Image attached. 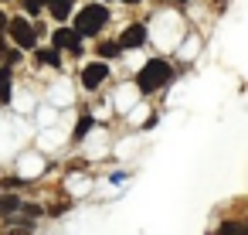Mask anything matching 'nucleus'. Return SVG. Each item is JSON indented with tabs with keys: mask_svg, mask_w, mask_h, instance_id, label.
<instances>
[{
	"mask_svg": "<svg viewBox=\"0 0 248 235\" xmlns=\"http://www.w3.org/2000/svg\"><path fill=\"white\" fill-rule=\"evenodd\" d=\"M170 75H173V68H170L163 58H153V62H146L143 72L136 75V85H140V92H156V89H163V85L170 82Z\"/></svg>",
	"mask_w": 248,
	"mask_h": 235,
	"instance_id": "obj_1",
	"label": "nucleus"
},
{
	"mask_svg": "<svg viewBox=\"0 0 248 235\" xmlns=\"http://www.w3.org/2000/svg\"><path fill=\"white\" fill-rule=\"evenodd\" d=\"M106 21H109V14H106V7H102V4H89L85 11H78V21H75V31L89 38V34H99Z\"/></svg>",
	"mask_w": 248,
	"mask_h": 235,
	"instance_id": "obj_2",
	"label": "nucleus"
},
{
	"mask_svg": "<svg viewBox=\"0 0 248 235\" xmlns=\"http://www.w3.org/2000/svg\"><path fill=\"white\" fill-rule=\"evenodd\" d=\"M7 31H11V38H14L21 48H34V28H31L24 17H14V21H7Z\"/></svg>",
	"mask_w": 248,
	"mask_h": 235,
	"instance_id": "obj_3",
	"label": "nucleus"
},
{
	"mask_svg": "<svg viewBox=\"0 0 248 235\" xmlns=\"http://www.w3.org/2000/svg\"><path fill=\"white\" fill-rule=\"evenodd\" d=\"M51 41H55V48H68L72 55H82V34L75 28H58Z\"/></svg>",
	"mask_w": 248,
	"mask_h": 235,
	"instance_id": "obj_4",
	"label": "nucleus"
},
{
	"mask_svg": "<svg viewBox=\"0 0 248 235\" xmlns=\"http://www.w3.org/2000/svg\"><path fill=\"white\" fill-rule=\"evenodd\" d=\"M146 45V28L143 24H129L126 31H123V38H119V48L126 51V48H143Z\"/></svg>",
	"mask_w": 248,
	"mask_h": 235,
	"instance_id": "obj_5",
	"label": "nucleus"
},
{
	"mask_svg": "<svg viewBox=\"0 0 248 235\" xmlns=\"http://www.w3.org/2000/svg\"><path fill=\"white\" fill-rule=\"evenodd\" d=\"M106 75H109V68H106L102 62H92V65L82 68V85H85V89H99Z\"/></svg>",
	"mask_w": 248,
	"mask_h": 235,
	"instance_id": "obj_6",
	"label": "nucleus"
},
{
	"mask_svg": "<svg viewBox=\"0 0 248 235\" xmlns=\"http://www.w3.org/2000/svg\"><path fill=\"white\" fill-rule=\"evenodd\" d=\"M48 4V11L55 14V21H65L68 14H72V0H45Z\"/></svg>",
	"mask_w": 248,
	"mask_h": 235,
	"instance_id": "obj_7",
	"label": "nucleus"
},
{
	"mask_svg": "<svg viewBox=\"0 0 248 235\" xmlns=\"http://www.w3.org/2000/svg\"><path fill=\"white\" fill-rule=\"evenodd\" d=\"M0 102H11V72L0 68Z\"/></svg>",
	"mask_w": 248,
	"mask_h": 235,
	"instance_id": "obj_8",
	"label": "nucleus"
},
{
	"mask_svg": "<svg viewBox=\"0 0 248 235\" xmlns=\"http://www.w3.org/2000/svg\"><path fill=\"white\" fill-rule=\"evenodd\" d=\"M38 62H41V65H55V68H62V55H58V51H51V48L38 51Z\"/></svg>",
	"mask_w": 248,
	"mask_h": 235,
	"instance_id": "obj_9",
	"label": "nucleus"
},
{
	"mask_svg": "<svg viewBox=\"0 0 248 235\" xmlns=\"http://www.w3.org/2000/svg\"><path fill=\"white\" fill-rule=\"evenodd\" d=\"M21 208V201L14 198V194H0V215H11V211H17Z\"/></svg>",
	"mask_w": 248,
	"mask_h": 235,
	"instance_id": "obj_10",
	"label": "nucleus"
},
{
	"mask_svg": "<svg viewBox=\"0 0 248 235\" xmlns=\"http://www.w3.org/2000/svg\"><path fill=\"white\" fill-rule=\"evenodd\" d=\"M119 51H123V48H119V41H106V45L99 48V55H102V58H116Z\"/></svg>",
	"mask_w": 248,
	"mask_h": 235,
	"instance_id": "obj_11",
	"label": "nucleus"
},
{
	"mask_svg": "<svg viewBox=\"0 0 248 235\" xmlns=\"http://www.w3.org/2000/svg\"><path fill=\"white\" fill-rule=\"evenodd\" d=\"M89 130H92V116H82V119H78V130H75V140H82Z\"/></svg>",
	"mask_w": 248,
	"mask_h": 235,
	"instance_id": "obj_12",
	"label": "nucleus"
},
{
	"mask_svg": "<svg viewBox=\"0 0 248 235\" xmlns=\"http://www.w3.org/2000/svg\"><path fill=\"white\" fill-rule=\"evenodd\" d=\"M41 7H45V0H24V11L28 14H38Z\"/></svg>",
	"mask_w": 248,
	"mask_h": 235,
	"instance_id": "obj_13",
	"label": "nucleus"
},
{
	"mask_svg": "<svg viewBox=\"0 0 248 235\" xmlns=\"http://www.w3.org/2000/svg\"><path fill=\"white\" fill-rule=\"evenodd\" d=\"M21 184H24L21 177H7V181H4V187H11V191H14V187H21Z\"/></svg>",
	"mask_w": 248,
	"mask_h": 235,
	"instance_id": "obj_14",
	"label": "nucleus"
},
{
	"mask_svg": "<svg viewBox=\"0 0 248 235\" xmlns=\"http://www.w3.org/2000/svg\"><path fill=\"white\" fill-rule=\"evenodd\" d=\"M4 24H7V17H4V11H0V31H4Z\"/></svg>",
	"mask_w": 248,
	"mask_h": 235,
	"instance_id": "obj_15",
	"label": "nucleus"
},
{
	"mask_svg": "<svg viewBox=\"0 0 248 235\" xmlns=\"http://www.w3.org/2000/svg\"><path fill=\"white\" fill-rule=\"evenodd\" d=\"M0 58H4V41H0Z\"/></svg>",
	"mask_w": 248,
	"mask_h": 235,
	"instance_id": "obj_16",
	"label": "nucleus"
},
{
	"mask_svg": "<svg viewBox=\"0 0 248 235\" xmlns=\"http://www.w3.org/2000/svg\"><path fill=\"white\" fill-rule=\"evenodd\" d=\"M123 4H140V0H123Z\"/></svg>",
	"mask_w": 248,
	"mask_h": 235,
	"instance_id": "obj_17",
	"label": "nucleus"
}]
</instances>
